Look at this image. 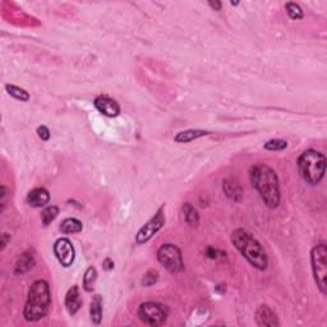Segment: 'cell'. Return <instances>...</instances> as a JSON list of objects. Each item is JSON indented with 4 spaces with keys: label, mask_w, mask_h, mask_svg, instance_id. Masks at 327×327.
<instances>
[{
    "label": "cell",
    "mask_w": 327,
    "mask_h": 327,
    "mask_svg": "<svg viewBox=\"0 0 327 327\" xmlns=\"http://www.w3.org/2000/svg\"><path fill=\"white\" fill-rule=\"evenodd\" d=\"M183 212H184V219L187 221L188 225L197 226L200 224V215L198 211L193 207L190 203H184L183 206Z\"/></svg>",
    "instance_id": "cell-19"
},
{
    "label": "cell",
    "mask_w": 327,
    "mask_h": 327,
    "mask_svg": "<svg viewBox=\"0 0 327 327\" xmlns=\"http://www.w3.org/2000/svg\"><path fill=\"white\" fill-rule=\"evenodd\" d=\"M210 134V132L203 129H188L183 130V132H179L174 137V141L178 143H189L192 141L197 140V138L203 137V135Z\"/></svg>",
    "instance_id": "cell-14"
},
{
    "label": "cell",
    "mask_w": 327,
    "mask_h": 327,
    "mask_svg": "<svg viewBox=\"0 0 327 327\" xmlns=\"http://www.w3.org/2000/svg\"><path fill=\"white\" fill-rule=\"evenodd\" d=\"M55 257L64 267H69L73 265L75 258V251L73 247L72 241L67 238H60L54 244Z\"/></svg>",
    "instance_id": "cell-9"
},
{
    "label": "cell",
    "mask_w": 327,
    "mask_h": 327,
    "mask_svg": "<svg viewBox=\"0 0 327 327\" xmlns=\"http://www.w3.org/2000/svg\"><path fill=\"white\" fill-rule=\"evenodd\" d=\"M90 316L95 324L101 323L102 319V299L100 295H95L90 304Z\"/></svg>",
    "instance_id": "cell-17"
},
{
    "label": "cell",
    "mask_w": 327,
    "mask_h": 327,
    "mask_svg": "<svg viewBox=\"0 0 327 327\" xmlns=\"http://www.w3.org/2000/svg\"><path fill=\"white\" fill-rule=\"evenodd\" d=\"M138 317L150 326H161L168 318V308L161 303L146 302L138 308Z\"/></svg>",
    "instance_id": "cell-7"
},
{
    "label": "cell",
    "mask_w": 327,
    "mask_h": 327,
    "mask_svg": "<svg viewBox=\"0 0 327 327\" xmlns=\"http://www.w3.org/2000/svg\"><path fill=\"white\" fill-rule=\"evenodd\" d=\"M256 322L258 326L261 327H275L279 326V321L276 314L274 313L270 309V307L267 306H260L258 309L256 311Z\"/></svg>",
    "instance_id": "cell-11"
},
{
    "label": "cell",
    "mask_w": 327,
    "mask_h": 327,
    "mask_svg": "<svg viewBox=\"0 0 327 327\" xmlns=\"http://www.w3.org/2000/svg\"><path fill=\"white\" fill-rule=\"evenodd\" d=\"M250 179L267 207H279L281 193L279 177L275 170L271 169L266 164H256L250 170Z\"/></svg>",
    "instance_id": "cell-1"
},
{
    "label": "cell",
    "mask_w": 327,
    "mask_h": 327,
    "mask_svg": "<svg viewBox=\"0 0 327 327\" xmlns=\"http://www.w3.org/2000/svg\"><path fill=\"white\" fill-rule=\"evenodd\" d=\"M51 304L50 286L45 280H36L31 285L24 306L23 317L29 322H36L47 314Z\"/></svg>",
    "instance_id": "cell-2"
},
{
    "label": "cell",
    "mask_w": 327,
    "mask_h": 327,
    "mask_svg": "<svg viewBox=\"0 0 327 327\" xmlns=\"http://www.w3.org/2000/svg\"><path fill=\"white\" fill-rule=\"evenodd\" d=\"M263 147L268 151H281L288 147V142L284 140H271L266 142Z\"/></svg>",
    "instance_id": "cell-24"
},
{
    "label": "cell",
    "mask_w": 327,
    "mask_h": 327,
    "mask_svg": "<svg viewBox=\"0 0 327 327\" xmlns=\"http://www.w3.org/2000/svg\"><path fill=\"white\" fill-rule=\"evenodd\" d=\"M312 271L314 281L322 294L327 293V247L326 244H317L311 252Z\"/></svg>",
    "instance_id": "cell-5"
},
{
    "label": "cell",
    "mask_w": 327,
    "mask_h": 327,
    "mask_svg": "<svg viewBox=\"0 0 327 327\" xmlns=\"http://www.w3.org/2000/svg\"><path fill=\"white\" fill-rule=\"evenodd\" d=\"M298 169L307 184H319L326 173V157L316 150L304 151L298 160Z\"/></svg>",
    "instance_id": "cell-4"
},
{
    "label": "cell",
    "mask_w": 327,
    "mask_h": 327,
    "mask_svg": "<svg viewBox=\"0 0 327 327\" xmlns=\"http://www.w3.org/2000/svg\"><path fill=\"white\" fill-rule=\"evenodd\" d=\"M164 225H165V207L161 206V207L156 211L153 217H151L150 220L138 230L137 235H135V241H137L138 244L147 243Z\"/></svg>",
    "instance_id": "cell-8"
},
{
    "label": "cell",
    "mask_w": 327,
    "mask_h": 327,
    "mask_svg": "<svg viewBox=\"0 0 327 327\" xmlns=\"http://www.w3.org/2000/svg\"><path fill=\"white\" fill-rule=\"evenodd\" d=\"M102 266H104V268L106 271L113 270V268H114V262H113V261L110 260V258H106V260L104 261V263H102Z\"/></svg>",
    "instance_id": "cell-29"
},
{
    "label": "cell",
    "mask_w": 327,
    "mask_h": 327,
    "mask_svg": "<svg viewBox=\"0 0 327 327\" xmlns=\"http://www.w3.org/2000/svg\"><path fill=\"white\" fill-rule=\"evenodd\" d=\"M84 229V224L80 223L79 220L73 217H68L64 219L60 224V230L63 231L64 234H74V233H79Z\"/></svg>",
    "instance_id": "cell-18"
},
{
    "label": "cell",
    "mask_w": 327,
    "mask_h": 327,
    "mask_svg": "<svg viewBox=\"0 0 327 327\" xmlns=\"http://www.w3.org/2000/svg\"><path fill=\"white\" fill-rule=\"evenodd\" d=\"M208 4H210L211 8H213L215 11H220V9H221V3H220V2H210Z\"/></svg>",
    "instance_id": "cell-31"
},
{
    "label": "cell",
    "mask_w": 327,
    "mask_h": 327,
    "mask_svg": "<svg viewBox=\"0 0 327 327\" xmlns=\"http://www.w3.org/2000/svg\"><path fill=\"white\" fill-rule=\"evenodd\" d=\"M231 241L236 250L247 258V261L253 267L261 271L267 268V255L260 241L253 238L250 231L244 230V229H236L231 235Z\"/></svg>",
    "instance_id": "cell-3"
},
{
    "label": "cell",
    "mask_w": 327,
    "mask_h": 327,
    "mask_svg": "<svg viewBox=\"0 0 327 327\" xmlns=\"http://www.w3.org/2000/svg\"><path fill=\"white\" fill-rule=\"evenodd\" d=\"M8 240H11V235L7 233H4L3 235H2V250H4V248L7 247V244H8Z\"/></svg>",
    "instance_id": "cell-28"
},
{
    "label": "cell",
    "mask_w": 327,
    "mask_h": 327,
    "mask_svg": "<svg viewBox=\"0 0 327 327\" xmlns=\"http://www.w3.org/2000/svg\"><path fill=\"white\" fill-rule=\"evenodd\" d=\"M0 205H2V208H0V212H4L7 206V188L4 185H2V193H0Z\"/></svg>",
    "instance_id": "cell-27"
},
{
    "label": "cell",
    "mask_w": 327,
    "mask_h": 327,
    "mask_svg": "<svg viewBox=\"0 0 327 327\" xmlns=\"http://www.w3.org/2000/svg\"><path fill=\"white\" fill-rule=\"evenodd\" d=\"M157 279H158V274L156 272V271L151 270V271H148L145 276H143L142 284L145 286H151V285H153L156 281H157Z\"/></svg>",
    "instance_id": "cell-25"
},
{
    "label": "cell",
    "mask_w": 327,
    "mask_h": 327,
    "mask_svg": "<svg viewBox=\"0 0 327 327\" xmlns=\"http://www.w3.org/2000/svg\"><path fill=\"white\" fill-rule=\"evenodd\" d=\"M157 260L169 272L178 274L183 270L182 252L174 244H164L157 251Z\"/></svg>",
    "instance_id": "cell-6"
},
{
    "label": "cell",
    "mask_w": 327,
    "mask_h": 327,
    "mask_svg": "<svg viewBox=\"0 0 327 327\" xmlns=\"http://www.w3.org/2000/svg\"><path fill=\"white\" fill-rule=\"evenodd\" d=\"M97 280V271L95 267H89L84 276V288L86 291L94 290V285Z\"/></svg>",
    "instance_id": "cell-21"
},
{
    "label": "cell",
    "mask_w": 327,
    "mask_h": 327,
    "mask_svg": "<svg viewBox=\"0 0 327 327\" xmlns=\"http://www.w3.org/2000/svg\"><path fill=\"white\" fill-rule=\"evenodd\" d=\"M224 192L228 196L229 198H231L235 202H239L243 197V192H241V187L239 185V183L234 179H226L224 180Z\"/></svg>",
    "instance_id": "cell-15"
},
{
    "label": "cell",
    "mask_w": 327,
    "mask_h": 327,
    "mask_svg": "<svg viewBox=\"0 0 327 327\" xmlns=\"http://www.w3.org/2000/svg\"><path fill=\"white\" fill-rule=\"evenodd\" d=\"M285 9H286V13L289 14V17H290L291 19L298 21V19L303 18L304 16L303 11H302V8L296 3H291V2H289V3L285 4Z\"/></svg>",
    "instance_id": "cell-23"
},
{
    "label": "cell",
    "mask_w": 327,
    "mask_h": 327,
    "mask_svg": "<svg viewBox=\"0 0 327 327\" xmlns=\"http://www.w3.org/2000/svg\"><path fill=\"white\" fill-rule=\"evenodd\" d=\"M80 306H82V299H80L79 288L74 285L68 290L67 295H65V308H67L68 313L73 316L79 311Z\"/></svg>",
    "instance_id": "cell-13"
},
{
    "label": "cell",
    "mask_w": 327,
    "mask_h": 327,
    "mask_svg": "<svg viewBox=\"0 0 327 327\" xmlns=\"http://www.w3.org/2000/svg\"><path fill=\"white\" fill-rule=\"evenodd\" d=\"M95 107L101 113L102 115L109 118H115L120 114V105L112 97L106 95L97 96L94 101Z\"/></svg>",
    "instance_id": "cell-10"
},
{
    "label": "cell",
    "mask_w": 327,
    "mask_h": 327,
    "mask_svg": "<svg viewBox=\"0 0 327 327\" xmlns=\"http://www.w3.org/2000/svg\"><path fill=\"white\" fill-rule=\"evenodd\" d=\"M6 90L12 97H14L16 100H19V101H29L30 100V94L26 91V90L21 89L18 86H14V85H6Z\"/></svg>",
    "instance_id": "cell-20"
},
{
    "label": "cell",
    "mask_w": 327,
    "mask_h": 327,
    "mask_svg": "<svg viewBox=\"0 0 327 327\" xmlns=\"http://www.w3.org/2000/svg\"><path fill=\"white\" fill-rule=\"evenodd\" d=\"M58 215H59V208H58L57 206H49V207L45 208L41 213L42 224H44L45 226H47L58 217Z\"/></svg>",
    "instance_id": "cell-22"
},
{
    "label": "cell",
    "mask_w": 327,
    "mask_h": 327,
    "mask_svg": "<svg viewBox=\"0 0 327 327\" xmlns=\"http://www.w3.org/2000/svg\"><path fill=\"white\" fill-rule=\"evenodd\" d=\"M34 266H35V257L32 256V253L24 252V253H22L21 257H19L18 261H17L16 270H14V272H16L17 275H19V274L22 275V274L29 272V271L31 270Z\"/></svg>",
    "instance_id": "cell-16"
},
{
    "label": "cell",
    "mask_w": 327,
    "mask_h": 327,
    "mask_svg": "<svg viewBox=\"0 0 327 327\" xmlns=\"http://www.w3.org/2000/svg\"><path fill=\"white\" fill-rule=\"evenodd\" d=\"M206 255L208 256L210 258H216V255H217V251L213 250V248H207V251H206Z\"/></svg>",
    "instance_id": "cell-30"
},
{
    "label": "cell",
    "mask_w": 327,
    "mask_h": 327,
    "mask_svg": "<svg viewBox=\"0 0 327 327\" xmlns=\"http://www.w3.org/2000/svg\"><path fill=\"white\" fill-rule=\"evenodd\" d=\"M49 201L50 195L45 188H35L27 195V203L35 208L44 207L49 203Z\"/></svg>",
    "instance_id": "cell-12"
},
{
    "label": "cell",
    "mask_w": 327,
    "mask_h": 327,
    "mask_svg": "<svg viewBox=\"0 0 327 327\" xmlns=\"http://www.w3.org/2000/svg\"><path fill=\"white\" fill-rule=\"evenodd\" d=\"M37 134H39V137L41 138L42 141L50 140V130L49 128L45 127V125H40V127L37 128Z\"/></svg>",
    "instance_id": "cell-26"
}]
</instances>
